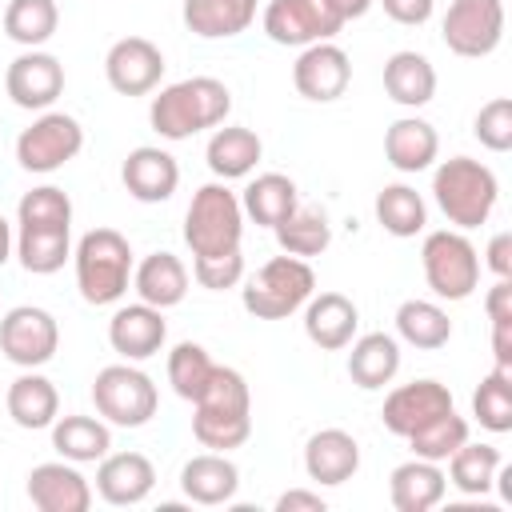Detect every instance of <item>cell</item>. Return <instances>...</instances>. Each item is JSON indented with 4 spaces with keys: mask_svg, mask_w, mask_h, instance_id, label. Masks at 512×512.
<instances>
[{
    "mask_svg": "<svg viewBox=\"0 0 512 512\" xmlns=\"http://www.w3.org/2000/svg\"><path fill=\"white\" fill-rule=\"evenodd\" d=\"M232 112V92L216 76H188L152 96L148 124L164 140H188L204 128H220Z\"/></svg>",
    "mask_w": 512,
    "mask_h": 512,
    "instance_id": "1",
    "label": "cell"
},
{
    "mask_svg": "<svg viewBox=\"0 0 512 512\" xmlns=\"http://www.w3.org/2000/svg\"><path fill=\"white\" fill-rule=\"evenodd\" d=\"M192 408V436L212 452H232L252 436V392L236 368L216 364Z\"/></svg>",
    "mask_w": 512,
    "mask_h": 512,
    "instance_id": "2",
    "label": "cell"
},
{
    "mask_svg": "<svg viewBox=\"0 0 512 512\" xmlns=\"http://www.w3.org/2000/svg\"><path fill=\"white\" fill-rule=\"evenodd\" d=\"M432 196L440 204V212L448 216V224H456L460 232L488 224L496 200H500V180L488 164L472 160V156H452L440 160L432 172Z\"/></svg>",
    "mask_w": 512,
    "mask_h": 512,
    "instance_id": "3",
    "label": "cell"
},
{
    "mask_svg": "<svg viewBox=\"0 0 512 512\" xmlns=\"http://www.w3.org/2000/svg\"><path fill=\"white\" fill-rule=\"evenodd\" d=\"M72 264H76V288L88 304L104 308L116 304L128 284H132V244L128 236H120L116 228H92L76 240L72 248Z\"/></svg>",
    "mask_w": 512,
    "mask_h": 512,
    "instance_id": "4",
    "label": "cell"
},
{
    "mask_svg": "<svg viewBox=\"0 0 512 512\" xmlns=\"http://www.w3.org/2000/svg\"><path fill=\"white\" fill-rule=\"evenodd\" d=\"M240 284H244L240 288V304L256 320H288L316 292V272H312L308 260L284 252V256H272L268 264H260L256 276H248Z\"/></svg>",
    "mask_w": 512,
    "mask_h": 512,
    "instance_id": "5",
    "label": "cell"
},
{
    "mask_svg": "<svg viewBox=\"0 0 512 512\" xmlns=\"http://www.w3.org/2000/svg\"><path fill=\"white\" fill-rule=\"evenodd\" d=\"M240 240H244V208H240V196L224 180H212V184L196 188L192 192V204L184 212V244L192 248V256L236 252Z\"/></svg>",
    "mask_w": 512,
    "mask_h": 512,
    "instance_id": "6",
    "label": "cell"
},
{
    "mask_svg": "<svg viewBox=\"0 0 512 512\" xmlns=\"http://www.w3.org/2000/svg\"><path fill=\"white\" fill-rule=\"evenodd\" d=\"M92 404H96V416L116 428H144L160 408V392L148 372L124 360V364H108L96 372Z\"/></svg>",
    "mask_w": 512,
    "mask_h": 512,
    "instance_id": "7",
    "label": "cell"
},
{
    "mask_svg": "<svg viewBox=\"0 0 512 512\" xmlns=\"http://www.w3.org/2000/svg\"><path fill=\"white\" fill-rule=\"evenodd\" d=\"M420 268L428 288L440 300H468L480 284V256L476 244L460 232V228H440L424 236L420 248Z\"/></svg>",
    "mask_w": 512,
    "mask_h": 512,
    "instance_id": "8",
    "label": "cell"
},
{
    "mask_svg": "<svg viewBox=\"0 0 512 512\" xmlns=\"http://www.w3.org/2000/svg\"><path fill=\"white\" fill-rule=\"evenodd\" d=\"M84 148V128L68 112H40L20 136H16V164L24 172H56L68 160H76Z\"/></svg>",
    "mask_w": 512,
    "mask_h": 512,
    "instance_id": "9",
    "label": "cell"
},
{
    "mask_svg": "<svg viewBox=\"0 0 512 512\" xmlns=\"http://www.w3.org/2000/svg\"><path fill=\"white\" fill-rule=\"evenodd\" d=\"M448 52L464 60L492 56L504 40V0H452L440 24Z\"/></svg>",
    "mask_w": 512,
    "mask_h": 512,
    "instance_id": "10",
    "label": "cell"
},
{
    "mask_svg": "<svg viewBox=\"0 0 512 512\" xmlns=\"http://www.w3.org/2000/svg\"><path fill=\"white\" fill-rule=\"evenodd\" d=\"M260 24L268 40L284 48H308V44L332 40L344 28L332 0H268Z\"/></svg>",
    "mask_w": 512,
    "mask_h": 512,
    "instance_id": "11",
    "label": "cell"
},
{
    "mask_svg": "<svg viewBox=\"0 0 512 512\" xmlns=\"http://www.w3.org/2000/svg\"><path fill=\"white\" fill-rule=\"evenodd\" d=\"M60 348V324L48 308L36 304H16L0 320V352L16 368H40L56 356Z\"/></svg>",
    "mask_w": 512,
    "mask_h": 512,
    "instance_id": "12",
    "label": "cell"
},
{
    "mask_svg": "<svg viewBox=\"0 0 512 512\" xmlns=\"http://www.w3.org/2000/svg\"><path fill=\"white\" fill-rule=\"evenodd\" d=\"M4 92L24 112H48L64 92V64L44 48H24L4 68Z\"/></svg>",
    "mask_w": 512,
    "mask_h": 512,
    "instance_id": "13",
    "label": "cell"
},
{
    "mask_svg": "<svg viewBox=\"0 0 512 512\" xmlns=\"http://www.w3.org/2000/svg\"><path fill=\"white\" fill-rule=\"evenodd\" d=\"M292 84L304 100L312 104H332L348 92L352 84V60L340 44L332 40H320V44H308L300 48L296 64H292Z\"/></svg>",
    "mask_w": 512,
    "mask_h": 512,
    "instance_id": "14",
    "label": "cell"
},
{
    "mask_svg": "<svg viewBox=\"0 0 512 512\" xmlns=\"http://www.w3.org/2000/svg\"><path fill=\"white\" fill-rule=\"evenodd\" d=\"M164 52L148 36H124L104 56V76L120 96H148L164 80Z\"/></svg>",
    "mask_w": 512,
    "mask_h": 512,
    "instance_id": "15",
    "label": "cell"
},
{
    "mask_svg": "<svg viewBox=\"0 0 512 512\" xmlns=\"http://www.w3.org/2000/svg\"><path fill=\"white\" fill-rule=\"evenodd\" d=\"M448 408H456L448 384L424 376V380H412V384L392 388V392L384 396L380 420H384V428H388L392 436H404V440H408L416 428H424L428 420H436V416L448 412Z\"/></svg>",
    "mask_w": 512,
    "mask_h": 512,
    "instance_id": "16",
    "label": "cell"
},
{
    "mask_svg": "<svg viewBox=\"0 0 512 512\" xmlns=\"http://www.w3.org/2000/svg\"><path fill=\"white\" fill-rule=\"evenodd\" d=\"M28 500L40 512H88L92 508V484L72 460H44L28 472Z\"/></svg>",
    "mask_w": 512,
    "mask_h": 512,
    "instance_id": "17",
    "label": "cell"
},
{
    "mask_svg": "<svg viewBox=\"0 0 512 512\" xmlns=\"http://www.w3.org/2000/svg\"><path fill=\"white\" fill-rule=\"evenodd\" d=\"M120 180H124V192L132 200H140V204H164L180 188V164H176L172 152H164L156 144H140V148H132L124 156Z\"/></svg>",
    "mask_w": 512,
    "mask_h": 512,
    "instance_id": "18",
    "label": "cell"
},
{
    "mask_svg": "<svg viewBox=\"0 0 512 512\" xmlns=\"http://www.w3.org/2000/svg\"><path fill=\"white\" fill-rule=\"evenodd\" d=\"M164 340H168V320H164L160 308H152L144 300L116 308L112 320H108V344H112V352H120L132 364L156 356L164 348Z\"/></svg>",
    "mask_w": 512,
    "mask_h": 512,
    "instance_id": "19",
    "label": "cell"
},
{
    "mask_svg": "<svg viewBox=\"0 0 512 512\" xmlns=\"http://www.w3.org/2000/svg\"><path fill=\"white\" fill-rule=\"evenodd\" d=\"M152 488H156V468L144 452H108L96 468V492L112 508L144 504Z\"/></svg>",
    "mask_w": 512,
    "mask_h": 512,
    "instance_id": "20",
    "label": "cell"
},
{
    "mask_svg": "<svg viewBox=\"0 0 512 512\" xmlns=\"http://www.w3.org/2000/svg\"><path fill=\"white\" fill-rule=\"evenodd\" d=\"M360 308L344 292H312L304 304V336L320 352H340L356 340Z\"/></svg>",
    "mask_w": 512,
    "mask_h": 512,
    "instance_id": "21",
    "label": "cell"
},
{
    "mask_svg": "<svg viewBox=\"0 0 512 512\" xmlns=\"http://www.w3.org/2000/svg\"><path fill=\"white\" fill-rule=\"evenodd\" d=\"M304 472L316 484H348L360 472V444L344 428H320L304 444Z\"/></svg>",
    "mask_w": 512,
    "mask_h": 512,
    "instance_id": "22",
    "label": "cell"
},
{
    "mask_svg": "<svg viewBox=\"0 0 512 512\" xmlns=\"http://www.w3.org/2000/svg\"><path fill=\"white\" fill-rule=\"evenodd\" d=\"M4 408H8V416H12L16 428L40 432V428H52V420L60 416V392H56V384L48 376H40L36 368H24L8 384Z\"/></svg>",
    "mask_w": 512,
    "mask_h": 512,
    "instance_id": "23",
    "label": "cell"
},
{
    "mask_svg": "<svg viewBox=\"0 0 512 512\" xmlns=\"http://www.w3.org/2000/svg\"><path fill=\"white\" fill-rule=\"evenodd\" d=\"M180 488L192 504L216 508L228 504L240 488V468L228 460V452H200L180 468Z\"/></svg>",
    "mask_w": 512,
    "mask_h": 512,
    "instance_id": "24",
    "label": "cell"
},
{
    "mask_svg": "<svg viewBox=\"0 0 512 512\" xmlns=\"http://www.w3.org/2000/svg\"><path fill=\"white\" fill-rule=\"evenodd\" d=\"M444 492H448L444 468L432 460H420V456L396 464L388 476V496H392L396 512H428L444 500Z\"/></svg>",
    "mask_w": 512,
    "mask_h": 512,
    "instance_id": "25",
    "label": "cell"
},
{
    "mask_svg": "<svg viewBox=\"0 0 512 512\" xmlns=\"http://www.w3.org/2000/svg\"><path fill=\"white\" fill-rule=\"evenodd\" d=\"M440 156V136L424 116H400L384 132V160L396 172H424Z\"/></svg>",
    "mask_w": 512,
    "mask_h": 512,
    "instance_id": "26",
    "label": "cell"
},
{
    "mask_svg": "<svg viewBox=\"0 0 512 512\" xmlns=\"http://www.w3.org/2000/svg\"><path fill=\"white\" fill-rule=\"evenodd\" d=\"M348 348H352L348 352V376H352L356 388L376 392V388H384V384L396 380V372H400V340L396 336H388V332H364Z\"/></svg>",
    "mask_w": 512,
    "mask_h": 512,
    "instance_id": "27",
    "label": "cell"
},
{
    "mask_svg": "<svg viewBox=\"0 0 512 512\" xmlns=\"http://www.w3.org/2000/svg\"><path fill=\"white\" fill-rule=\"evenodd\" d=\"M132 288L152 308H176L188 296V268L172 252H152L132 268Z\"/></svg>",
    "mask_w": 512,
    "mask_h": 512,
    "instance_id": "28",
    "label": "cell"
},
{
    "mask_svg": "<svg viewBox=\"0 0 512 512\" xmlns=\"http://www.w3.org/2000/svg\"><path fill=\"white\" fill-rule=\"evenodd\" d=\"M384 92L400 108H424L436 96V68L424 52H392L384 60Z\"/></svg>",
    "mask_w": 512,
    "mask_h": 512,
    "instance_id": "29",
    "label": "cell"
},
{
    "mask_svg": "<svg viewBox=\"0 0 512 512\" xmlns=\"http://www.w3.org/2000/svg\"><path fill=\"white\" fill-rule=\"evenodd\" d=\"M264 156V144L252 128H240V124H224L212 132L208 148H204V160L212 168L216 180H244L252 176V168L260 164Z\"/></svg>",
    "mask_w": 512,
    "mask_h": 512,
    "instance_id": "30",
    "label": "cell"
},
{
    "mask_svg": "<svg viewBox=\"0 0 512 512\" xmlns=\"http://www.w3.org/2000/svg\"><path fill=\"white\" fill-rule=\"evenodd\" d=\"M300 204V192H296V180L284 176V172H260L248 180V188L240 192V208L252 224L260 228H276L284 224Z\"/></svg>",
    "mask_w": 512,
    "mask_h": 512,
    "instance_id": "31",
    "label": "cell"
},
{
    "mask_svg": "<svg viewBox=\"0 0 512 512\" xmlns=\"http://www.w3.org/2000/svg\"><path fill=\"white\" fill-rule=\"evenodd\" d=\"M184 24L200 40H228L252 28L256 0H184L180 8Z\"/></svg>",
    "mask_w": 512,
    "mask_h": 512,
    "instance_id": "32",
    "label": "cell"
},
{
    "mask_svg": "<svg viewBox=\"0 0 512 512\" xmlns=\"http://www.w3.org/2000/svg\"><path fill=\"white\" fill-rule=\"evenodd\" d=\"M52 448L72 464H100L112 448V428L100 416H56Z\"/></svg>",
    "mask_w": 512,
    "mask_h": 512,
    "instance_id": "33",
    "label": "cell"
},
{
    "mask_svg": "<svg viewBox=\"0 0 512 512\" xmlns=\"http://www.w3.org/2000/svg\"><path fill=\"white\" fill-rule=\"evenodd\" d=\"M444 464H448V484H452L456 492H464V496H484V492L496 488V472H500L504 456H500L496 444H472V440H464Z\"/></svg>",
    "mask_w": 512,
    "mask_h": 512,
    "instance_id": "34",
    "label": "cell"
},
{
    "mask_svg": "<svg viewBox=\"0 0 512 512\" xmlns=\"http://www.w3.org/2000/svg\"><path fill=\"white\" fill-rule=\"evenodd\" d=\"M4 36L16 40L20 48H40L56 36L60 28V8L56 0H8L0 12Z\"/></svg>",
    "mask_w": 512,
    "mask_h": 512,
    "instance_id": "35",
    "label": "cell"
},
{
    "mask_svg": "<svg viewBox=\"0 0 512 512\" xmlns=\"http://www.w3.org/2000/svg\"><path fill=\"white\" fill-rule=\"evenodd\" d=\"M20 268L32 276H52L72 260V232L68 228H20L16 232Z\"/></svg>",
    "mask_w": 512,
    "mask_h": 512,
    "instance_id": "36",
    "label": "cell"
},
{
    "mask_svg": "<svg viewBox=\"0 0 512 512\" xmlns=\"http://www.w3.org/2000/svg\"><path fill=\"white\" fill-rule=\"evenodd\" d=\"M396 336L412 348H424V352H436L452 340V320L440 304L432 300H404L396 308Z\"/></svg>",
    "mask_w": 512,
    "mask_h": 512,
    "instance_id": "37",
    "label": "cell"
},
{
    "mask_svg": "<svg viewBox=\"0 0 512 512\" xmlns=\"http://www.w3.org/2000/svg\"><path fill=\"white\" fill-rule=\"evenodd\" d=\"M376 220H380V228H384L388 236L408 240V236L424 232V224H428V204H424V196H420L416 188H408V184H384V188L376 192Z\"/></svg>",
    "mask_w": 512,
    "mask_h": 512,
    "instance_id": "38",
    "label": "cell"
},
{
    "mask_svg": "<svg viewBox=\"0 0 512 512\" xmlns=\"http://www.w3.org/2000/svg\"><path fill=\"white\" fill-rule=\"evenodd\" d=\"M276 232V244L288 252V256H320L328 244H332V224H328V212L316 208V204H296V212L272 228Z\"/></svg>",
    "mask_w": 512,
    "mask_h": 512,
    "instance_id": "39",
    "label": "cell"
},
{
    "mask_svg": "<svg viewBox=\"0 0 512 512\" xmlns=\"http://www.w3.org/2000/svg\"><path fill=\"white\" fill-rule=\"evenodd\" d=\"M212 372H216V360H212L208 348L196 344V340H180V344L168 352V384H172V392H176L180 400H188V404L200 400V392L208 388Z\"/></svg>",
    "mask_w": 512,
    "mask_h": 512,
    "instance_id": "40",
    "label": "cell"
},
{
    "mask_svg": "<svg viewBox=\"0 0 512 512\" xmlns=\"http://www.w3.org/2000/svg\"><path fill=\"white\" fill-rule=\"evenodd\" d=\"M472 416L480 420V428L488 432H512V372L508 368H492L480 388L472 392Z\"/></svg>",
    "mask_w": 512,
    "mask_h": 512,
    "instance_id": "41",
    "label": "cell"
},
{
    "mask_svg": "<svg viewBox=\"0 0 512 512\" xmlns=\"http://www.w3.org/2000/svg\"><path fill=\"white\" fill-rule=\"evenodd\" d=\"M464 440H468V420H464V416H456V408L440 412L436 420H428L424 428H416V432L408 436L412 456L432 460V464H444V460H448Z\"/></svg>",
    "mask_w": 512,
    "mask_h": 512,
    "instance_id": "42",
    "label": "cell"
},
{
    "mask_svg": "<svg viewBox=\"0 0 512 512\" xmlns=\"http://www.w3.org/2000/svg\"><path fill=\"white\" fill-rule=\"evenodd\" d=\"M16 224L20 228H72V200L56 184H40L20 196L16 204Z\"/></svg>",
    "mask_w": 512,
    "mask_h": 512,
    "instance_id": "43",
    "label": "cell"
},
{
    "mask_svg": "<svg viewBox=\"0 0 512 512\" xmlns=\"http://www.w3.org/2000/svg\"><path fill=\"white\" fill-rule=\"evenodd\" d=\"M472 132H476V140H480L488 152H508V148H512V100H508V96H492V100L476 112Z\"/></svg>",
    "mask_w": 512,
    "mask_h": 512,
    "instance_id": "44",
    "label": "cell"
},
{
    "mask_svg": "<svg viewBox=\"0 0 512 512\" xmlns=\"http://www.w3.org/2000/svg\"><path fill=\"white\" fill-rule=\"evenodd\" d=\"M192 276L208 292L236 288L244 280V252H220V256H192Z\"/></svg>",
    "mask_w": 512,
    "mask_h": 512,
    "instance_id": "45",
    "label": "cell"
},
{
    "mask_svg": "<svg viewBox=\"0 0 512 512\" xmlns=\"http://www.w3.org/2000/svg\"><path fill=\"white\" fill-rule=\"evenodd\" d=\"M380 4H384V16L396 20V24H404V28L428 24L432 20V8H436V0H380Z\"/></svg>",
    "mask_w": 512,
    "mask_h": 512,
    "instance_id": "46",
    "label": "cell"
},
{
    "mask_svg": "<svg viewBox=\"0 0 512 512\" xmlns=\"http://www.w3.org/2000/svg\"><path fill=\"white\" fill-rule=\"evenodd\" d=\"M484 264L496 272V280H512V232H496V236L488 240Z\"/></svg>",
    "mask_w": 512,
    "mask_h": 512,
    "instance_id": "47",
    "label": "cell"
},
{
    "mask_svg": "<svg viewBox=\"0 0 512 512\" xmlns=\"http://www.w3.org/2000/svg\"><path fill=\"white\" fill-rule=\"evenodd\" d=\"M484 312H488L492 324H496V320H512V280H496V284L488 288Z\"/></svg>",
    "mask_w": 512,
    "mask_h": 512,
    "instance_id": "48",
    "label": "cell"
},
{
    "mask_svg": "<svg viewBox=\"0 0 512 512\" xmlns=\"http://www.w3.org/2000/svg\"><path fill=\"white\" fill-rule=\"evenodd\" d=\"M324 496L320 492H308V488H288L280 500H276V512H324Z\"/></svg>",
    "mask_w": 512,
    "mask_h": 512,
    "instance_id": "49",
    "label": "cell"
},
{
    "mask_svg": "<svg viewBox=\"0 0 512 512\" xmlns=\"http://www.w3.org/2000/svg\"><path fill=\"white\" fill-rule=\"evenodd\" d=\"M492 356H496V368L512 372V320L492 324Z\"/></svg>",
    "mask_w": 512,
    "mask_h": 512,
    "instance_id": "50",
    "label": "cell"
},
{
    "mask_svg": "<svg viewBox=\"0 0 512 512\" xmlns=\"http://www.w3.org/2000/svg\"><path fill=\"white\" fill-rule=\"evenodd\" d=\"M332 8L340 12V20L348 24V20H360L368 8H372V0H332Z\"/></svg>",
    "mask_w": 512,
    "mask_h": 512,
    "instance_id": "51",
    "label": "cell"
},
{
    "mask_svg": "<svg viewBox=\"0 0 512 512\" xmlns=\"http://www.w3.org/2000/svg\"><path fill=\"white\" fill-rule=\"evenodd\" d=\"M12 256H16V232H12V224L0 216V268H4Z\"/></svg>",
    "mask_w": 512,
    "mask_h": 512,
    "instance_id": "52",
    "label": "cell"
}]
</instances>
